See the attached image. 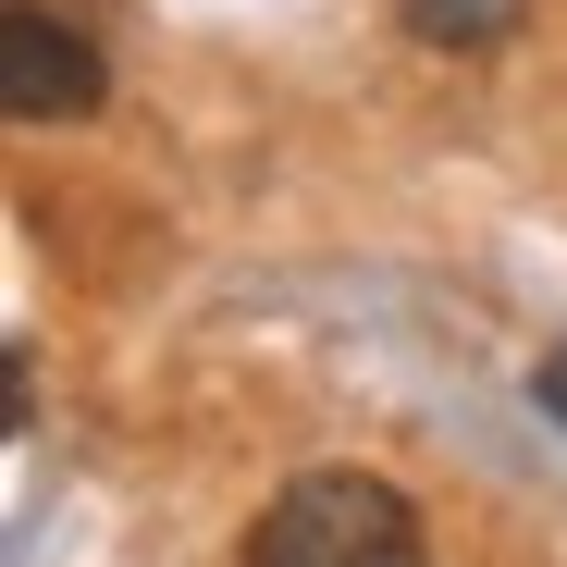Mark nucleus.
Segmentation results:
<instances>
[{"instance_id": "obj_2", "label": "nucleus", "mask_w": 567, "mask_h": 567, "mask_svg": "<svg viewBox=\"0 0 567 567\" xmlns=\"http://www.w3.org/2000/svg\"><path fill=\"white\" fill-rule=\"evenodd\" d=\"M100 100H112V62L86 50L62 13L13 0V13H0V112L13 124H86Z\"/></svg>"}, {"instance_id": "obj_1", "label": "nucleus", "mask_w": 567, "mask_h": 567, "mask_svg": "<svg viewBox=\"0 0 567 567\" xmlns=\"http://www.w3.org/2000/svg\"><path fill=\"white\" fill-rule=\"evenodd\" d=\"M247 567H432V543L383 468H309V482H284L259 506Z\"/></svg>"}, {"instance_id": "obj_4", "label": "nucleus", "mask_w": 567, "mask_h": 567, "mask_svg": "<svg viewBox=\"0 0 567 567\" xmlns=\"http://www.w3.org/2000/svg\"><path fill=\"white\" fill-rule=\"evenodd\" d=\"M530 395H543V420H555V432H567V346H555V358H543V370H530Z\"/></svg>"}, {"instance_id": "obj_3", "label": "nucleus", "mask_w": 567, "mask_h": 567, "mask_svg": "<svg viewBox=\"0 0 567 567\" xmlns=\"http://www.w3.org/2000/svg\"><path fill=\"white\" fill-rule=\"evenodd\" d=\"M420 50H506L530 25V0H395Z\"/></svg>"}]
</instances>
